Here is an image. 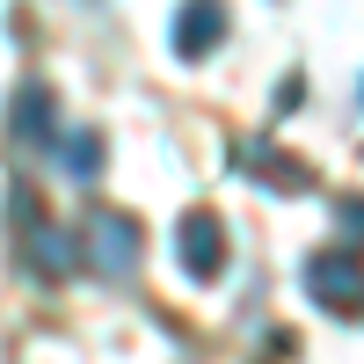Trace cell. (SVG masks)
<instances>
[{
    "instance_id": "obj_1",
    "label": "cell",
    "mask_w": 364,
    "mask_h": 364,
    "mask_svg": "<svg viewBox=\"0 0 364 364\" xmlns=\"http://www.w3.org/2000/svg\"><path fill=\"white\" fill-rule=\"evenodd\" d=\"M95 255H102V269H124V255H132V226H124V219H95Z\"/></svg>"
}]
</instances>
